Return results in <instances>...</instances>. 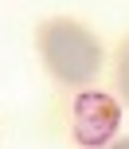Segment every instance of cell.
I'll return each instance as SVG.
<instances>
[{
	"label": "cell",
	"mask_w": 129,
	"mask_h": 149,
	"mask_svg": "<svg viewBox=\"0 0 129 149\" xmlns=\"http://www.w3.org/2000/svg\"><path fill=\"white\" fill-rule=\"evenodd\" d=\"M39 55H43L47 71L67 86H86L102 67V47L94 31L67 16H55L39 28Z\"/></svg>",
	"instance_id": "6da1fadb"
},
{
	"label": "cell",
	"mask_w": 129,
	"mask_h": 149,
	"mask_svg": "<svg viewBox=\"0 0 129 149\" xmlns=\"http://www.w3.org/2000/svg\"><path fill=\"white\" fill-rule=\"evenodd\" d=\"M117 122H121V106L110 94L86 90V94L75 98V137H78V145H86V149L106 145L114 137Z\"/></svg>",
	"instance_id": "7a4b0ae2"
},
{
	"label": "cell",
	"mask_w": 129,
	"mask_h": 149,
	"mask_svg": "<svg viewBox=\"0 0 129 149\" xmlns=\"http://www.w3.org/2000/svg\"><path fill=\"white\" fill-rule=\"evenodd\" d=\"M117 90H121V98L129 102V39L121 43V51H117Z\"/></svg>",
	"instance_id": "3957f363"
},
{
	"label": "cell",
	"mask_w": 129,
	"mask_h": 149,
	"mask_svg": "<svg viewBox=\"0 0 129 149\" xmlns=\"http://www.w3.org/2000/svg\"><path fill=\"white\" fill-rule=\"evenodd\" d=\"M110 149H129V137H121V141H114Z\"/></svg>",
	"instance_id": "277c9868"
}]
</instances>
